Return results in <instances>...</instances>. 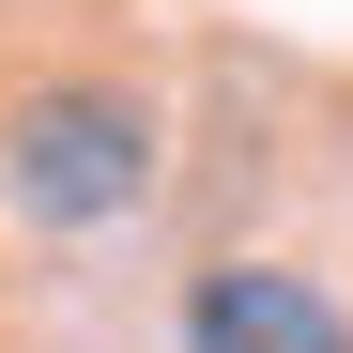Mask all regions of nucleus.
I'll return each mask as SVG.
<instances>
[{
	"label": "nucleus",
	"instance_id": "nucleus-1",
	"mask_svg": "<svg viewBox=\"0 0 353 353\" xmlns=\"http://www.w3.org/2000/svg\"><path fill=\"white\" fill-rule=\"evenodd\" d=\"M0 200L31 230H123L154 200V92L123 77H46L0 108Z\"/></svg>",
	"mask_w": 353,
	"mask_h": 353
},
{
	"label": "nucleus",
	"instance_id": "nucleus-2",
	"mask_svg": "<svg viewBox=\"0 0 353 353\" xmlns=\"http://www.w3.org/2000/svg\"><path fill=\"white\" fill-rule=\"evenodd\" d=\"M185 353H353V323H338L292 261H215V276L185 292Z\"/></svg>",
	"mask_w": 353,
	"mask_h": 353
}]
</instances>
